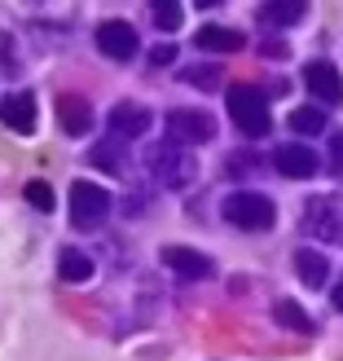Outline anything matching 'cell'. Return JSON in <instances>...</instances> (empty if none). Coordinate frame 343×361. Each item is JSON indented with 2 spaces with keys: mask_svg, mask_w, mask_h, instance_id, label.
<instances>
[{
  "mask_svg": "<svg viewBox=\"0 0 343 361\" xmlns=\"http://www.w3.org/2000/svg\"><path fill=\"white\" fill-rule=\"evenodd\" d=\"M58 119H62V133L70 137H88V128H93V106H88L84 97H58Z\"/></svg>",
  "mask_w": 343,
  "mask_h": 361,
  "instance_id": "obj_13",
  "label": "cell"
},
{
  "mask_svg": "<svg viewBox=\"0 0 343 361\" xmlns=\"http://www.w3.org/2000/svg\"><path fill=\"white\" fill-rule=\"evenodd\" d=\"M291 133H299V137L326 133V111H317V106H299V111H291Z\"/></svg>",
  "mask_w": 343,
  "mask_h": 361,
  "instance_id": "obj_20",
  "label": "cell"
},
{
  "mask_svg": "<svg viewBox=\"0 0 343 361\" xmlns=\"http://www.w3.org/2000/svg\"><path fill=\"white\" fill-rule=\"evenodd\" d=\"M216 137V119L207 111H172L168 115V141L176 146H207Z\"/></svg>",
  "mask_w": 343,
  "mask_h": 361,
  "instance_id": "obj_6",
  "label": "cell"
},
{
  "mask_svg": "<svg viewBox=\"0 0 343 361\" xmlns=\"http://www.w3.org/2000/svg\"><path fill=\"white\" fill-rule=\"evenodd\" d=\"M146 168L150 176L158 180L163 190H185L198 164H194V154H185V146H176V141H163V146H150L146 150Z\"/></svg>",
  "mask_w": 343,
  "mask_h": 361,
  "instance_id": "obj_2",
  "label": "cell"
},
{
  "mask_svg": "<svg viewBox=\"0 0 343 361\" xmlns=\"http://www.w3.org/2000/svg\"><path fill=\"white\" fill-rule=\"evenodd\" d=\"M58 278L70 282V286H84L88 278H93V260H88L80 247H66L62 256H58Z\"/></svg>",
  "mask_w": 343,
  "mask_h": 361,
  "instance_id": "obj_17",
  "label": "cell"
},
{
  "mask_svg": "<svg viewBox=\"0 0 343 361\" xmlns=\"http://www.w3.org/2000/svg\"><path fill=\"white\" fill-rule=\"evenodd\" d=\"M150 111L146 106H137V102H119L115 111H111V137L119 141H137V137H146L150 133Z\"/></svg>",
  "mask_w": 343,
  "mask_h": 361,
  "instance_id": "obj_10",
  "label": "cell"
},
{
  "mask_svg": "<svg viewBox=\"0 0 343 361\" xmlns=\"http://www.w3.org/2000/svg\"><path fill=\"white\" fill-rule=\"evenodd\" d=\"M93 168H106V172H123L128 168V154H123V141L111 137V141H101V146H93Z\"/></svg>",
  "mask_w": 343,
  "mask_h": 361,
  "instance_id": "obj_18",
  "label": "cell"
},
{
  "mask_svg": "<svg viewBox=\"0 0 343 361\" xmlns=\"http://www.w3.org/2000/svg\"><path fill=\"white\" fill-rule=\"evenodd\" d=\"M304 84L321 106H343V75L330 62H308L304 66Z\"/></svg>",
  "mask_w": 343,
  "mask_h": 361,
  "instance_id": "obj_8",
  "label": "cell"
},
{
  "mask_svg": "<svg viewBox=\"0 0 343 361\" xmlns=\"http://www.w3.org/2000/svg\"><path fill=\"white\" fill-rule=\"evenodd\" d=\"M330 172H335V176H343V128H339V133H330Z\"/></svg>",
  "mask_w": 343,
  "mask_h": 361,
  "instance_id": "obj_24",
  "label": "cell"
},
{
  "mask_svg": "<svg viewBox=\"0 0 343 361\" xmlns=\"http://www.w3.org/2000/svg\"><path fill=\"white\" fill-rule=\"evenodd\" d=\"M299 225H304L308 238L343 247V194H317V198H308Z\"/></svg>",
  "mask_w": 343,
  "mask_h": 361,
  "instance_id": "obj_3",
  "label": "cell"
},
{
  "mask_svg": "<svg viewBox=\"0 0 343 361\" xmlns=\"http://www.w3.org/2000/svg\"><path fill=\"white\" fill-rule=\"evenodd\" d=\"M111 216V194L93 180H75L70 185V225L75 229H97Z\"/></svg>",
  "mask_w": 343,
  "mask_h": 361,
  "instance_id": "obj_5",
  "label": "cell"
},
{
  "mask_svg": "<svg viewBox=\"0 0 343 361\" xmlns=\"http://www.w3.org/2000/svg\"><path fill=\"white\" fill-rule=\"evenodd\" d=\"M168 62H176V44H158V49H150V66H168Z\"/></svg>",
  "mask_w": 343,
  "mask_h": 361,
  "instance_id": "obj_25",
  "label": "cell"
},
{
  "mask_svg": "<svg viewBox=\"0 0 343 361\" xmlns=\"http://www.w3.org/2000/svg\"><path fill=\"white\" fill-rule=\"evenodd\" d=\"M220 212H225V221H229V225H238V229H268V225L277 221L273 198H264V194H256V190H238V194H229L225 203H220Z\"/></svg>",
  "mask_w": 343,
  "mask_h": 361,
  "instance_id": "obj_4",
  "label": "cell"
},
{
  "mask_svg": "<svg viewBox=\"0 0 343 361\" xmlns=\"http://www.w3.org/2000/svg\"><path fill=\"white\" fill-rule=\"evenodd\" d=\"M194 44L207 49V53H238L247 44V35L233 31V27H203V31L194 35Z\"/></svg>",
  "mask_w": 343,
  "mask_h": 361,
  "instance_id": "obj_16",
  "label": "cell"
},
{
  "mask_svg": "<svg viewBox=\"0 0 343 361\" xmlns=\"http://www.w3.org/2000/svg\"><path fill=\"white\" fill-rule=\"evenodd\" d=\"M0 123L18 137H31L35 133V97L31 93H9L0 102Z\"/></svg>",
  "mask_w": 343,
  "mask_h": 361,
  "instance_id": "obj_11",
  "label": "cell"
},
{
  "mask_svg": "<svg viewBox=\"0 0 343 361\" xmlns=\"http://www.w3.org/2000/svg\"><path fill=\"white\" fill-rule=\"evenodd\" d=\"M163 264L172 269V274L189 278V282H203L216 274V264L203 256V251H189V247H163Z\"/></svg>",
  "mask_w": 343,
  "mask_h": 361,
  "instance_id": "obj_12",
  "label": "cell"
},
{
  "mask_svg": "<svg viewBox=\"0 0 343 361\" xmlns=\"http://www.w3.org/2000/svg\"><path fill=\"white\" fill-rule=\"evenodd\" d=\"M273 168L282 172V176H291V180H308V176H317V154L308 150V146H299V141H286V146H277L273 150Z\"/></svg>",
  "mask_w": 343,
  "mask_h": 361,
  "instance_id": "obj_9",
  "label": "cell"
},
{
  "mask_svg": "<svg viewBox=\"0 0 343 361\" xmlns=\"http://www.w3.org/2000/svg\"><path fill=\"white\" fill-rule=\"evenodd\" d=\"M194 5H198V9H216V5H220V0H194Z\"/></svg>",
  "mask_w": 343,
  "mask_h": 361,
  "instance_id": "obj_27",
  "label": "cell"
},
{
  "mask_svg": "<svg viewBox=\"0 0 343 361\" xmlns=\"http://www.w3.org/2000/svg\"><path fill=\"white\" fill-rule=\"evenodd\" d=\"M150 13H154L158 31H176L180 27V0H150Z\"/></svg>",
  "mask_w": 343,
  "mask_h": 361,
  "instance_id": "obj_21",
  "label": "cell"
},
{
  "mask_svg": "<svg viewBox=\"0 0 343 361\" xmlns=\"http://www.w3.org/2000/svg\"><path fill=\"white\" fill-rule=\"evenodd\" d=\"M229 119L238 123L242 137H268V128H273L268 102L256 84H233L229 88Z\"/></svg>",
  "mask_w": 343,
  "mask_h": 361,
  "instance_id": "obj_1",
  "label": "cell"
},
{
  "mask_svg": "<svg viewBox=\"0 0 343 361\" xmlns=\"http://www.w3.org/2000/svg\"><path fill=\"white\" fill-rule=\"evenodd\" d=\"M97 49L106 53V58H115V62H132L141 40H137L132 23H123V18H106V23L97 27Z\"/></svg>",
  "mask_w": 343,
  "mask_h": 361,
  "instance_id": "obj_7",
  "label": "cell"
},
{
  "mask_svg": "<svg viewBox=\"0 0 343 361\" xmlns=\"http://www.w3.org/2000/svg\"><path fill=\"white\" fill-rule=\"evenodd\" d=\"M27 203H31L35 212L49 216V212H53V190L44 185V180H31V185H27Z\"/></svg>",
  "mask_w": 343,
  "mask_h": 361,
  "instance_id": "obj_23",
  "label": "cell"
},
{
  "mask_svg": "<svg viewBox=\"0 0 343 361\" xmlns=\"http://www.w3.org/2000/svg\"><path fill=\"white\" fill-rule=\"evenodd\" d=\"M295 274H299V282L304 286H326V278H330V264H326V256L321 251H313V247H299L295 251Z\"/></svg>",
  "mask_w": 343,
  "mask_h": 361,
  "instance_id": "obj_15",
  "label": "cell"
},
{
  "mask_svg": "<svg viewBox=\"0 0 343 361\" xmlns=\"http://www.w3.org/2000/svg\"><path fill=\"white\" fill-rule=\"evenodd\" d=\"M273 317L282 322V326H286V331H299V335H313V317H308V313H304V309H299V304H295V300H277V304H273Z\"/></svg>",
  "mask_w": 343,
  "mask_h": 361,
  "instance_id": "obj_19",
  "label": "cell"
},
{
  "mask_svg": "<svg viewBox=\"0 0 343 361\" xmlns=\"http://www.w3.org/2000/svg\"><path fill=\"white\" fill-rule=\"evenodd\" d=\"M330 304H335V309L343 313V282H339V286H335V291H330Z\"/></svg>",
  "mask_w": 343,
  "mask_h": 361,
  "instance_id": "obj_26",
  "label": "cell"
},
{
  "mask_svg": "<svg viewBox=\"0 0 343 361\" xmlns=\"http://www.w3.org/2000/svg\"><path fill=\"white\" fill-rule=\"evenodd\" d=\"M304 13H308V0H264L256 18L264 27H295Z\"/></svg>",
  "mask_w": 343,
  "mask_h": 361,
  "instance_id": "obj_14",
  "label": "cell"
},
{
  "mask_svg": "<svg viewBox=\"0 0 343 361\" xmlns=\"http://www.w3.org/2000/svg\"><path fill=\"white\" fill-rule=\"evenodd\" d=\"M180 80L194 84V88H216V84H220V66H185Z\"/></svg>",
  "mask_w": 343,
  "mask_h": 361,
  "instance_id": "obj_22",
  "label": "cell"
}]
</instances>
